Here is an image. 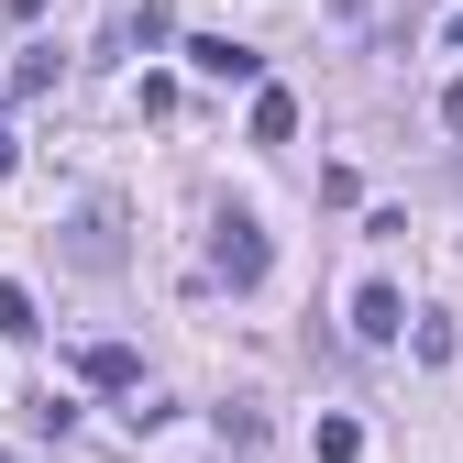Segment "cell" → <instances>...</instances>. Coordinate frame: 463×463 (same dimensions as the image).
Masks as SVG:
<instances>
[{"label":"cell","instance_id":"1","mask_svg":"<svg viewBox=\"0 0 463 463\" xmlns=\"http://www.w3.org/2000/svg\"><path fill=\"white\" fill-rule=\"evenodd\" d=\"M67 265H89V276L122 265V199H110V188H89V199L67 210Z\"/></svg>","mask_w":463,"mask_h":463},{"label":"cell","instance_id":"2","mask_svg":"<svg viewBox=\"0 0 463 463\" xmlns=\"http://www.w3.org/2000/svg\"><path fill=\"white\" fill-rule=\"evenodd\" d=\"M210 276L221 287H265V221L254 210H221L210 221Z\"/></svg>","mask_w":463,"mask_h":463},{"label":"cell","instance_id":"3","mask_svg":"<svg viewBox=\"0 0 463 463\" xmlns=\"http://www.w3.org/2000/svg\"><path fill=\"white\" fill-rule=\"evenodd\" d=\"M188 67L221 78V89H265V55H254V44H232V33H188Z\"/></svg>","mask_w":463,"mask_h":463},{"label":"cell","instance_id":"4","mask_svg":"<svg viewBox=\"0 0 463 463\" xmlns=\"http://www.w3.org/2000/svg\"><path fill=\"white\" fill-rule=\"evenodd\" d=\"M78 375H89L99 397H133V386H144V354H133V342H89V354H78Z\"/></svg>","mask_w":463,"mask_h":463},{"label":"cell","instance_id":"5","mask_svg":"<svg viewBox=\"0 0 463 463\" xmlns=\"http://www.w3.org/2000/svg\"><path fill=\"white\" fill-rule=\"evenodd\" d=\"M354 331H364V342H397V331H409V298H397V287L375 276L364 298H354Z\"/></svg>","mask_w":463,"mask_h":463},{"label":"cell","instance_id":"6","mask_svg":"<svg viewBox=\"0 0 463 463\" xmlns=\"http://www.w3.org/2000/svg\"><path fill=\"white\" fill-rule=\"evenodd\" d=\"M165 33H177V23H165V12H155V0H133V12H122V23H110V55H155Z\"/></svg>","mask_w":463,"mask_h":463},{"label":"cell","instance_id":"7","mask_svg":"<svg viewBox=\"0 0 463 463\" xmlns=\"http://www.w3.org/2000/svg\"><path fill=\"white\" fill-rule=\"evenodd\" d=\"M287 133H298V99H287V89H254V144H287Z\"/></svg>","mask_w":463,"mask_h":463},{"label":"cell","instance_id":"8","mask_svg":"<svg viewBox=\"0 0 463 463\" xmlns=\"http://www.w3.org/2000/svg\"><path fill=\"white\" fill-rule=\"evenodd\" d=\"M44 89H55V44H23L12 55V99H44Z\"/></svg>","mask_w":463,"mask_h":463},{"label":"cell","instance_id":"9","mask_svg":"<svg viewBox=\"0 0 463 463\" xmlns=\"http://www.w3.org/2000/svg\"><path fill=\"white\" fill-rule=\"evenodd\" d=\"M309 452H320V463H354V452H364V430H354V420H320V430H309Z\"/></svg>","mask_w":463,"mask_h":463},{"label":"cell","instance_id":"10","mask_svg":"<svg viewBox=\"0 0 463 463\" xmlns=\"http://www.w3.org/2000/svg\"><path fill=\"white\" fill-rule=\"evenodd\" d=\"M0 342H33V298H23L12 276H0Z\"/></svg>","mask_w":463,"mask_h":463},{"label":"cell","instance_id":"11","mask_svg":"<svg viewBox=\"0 0 463 463\" xmlns=\"http://www.w3.org/2000/svg\"><path fill=\"white\" fill-rule=\"evenodd\" d=\"M12 165H23V133H12V122H0V177H12Z\"/></svg>","mask_w":463,"mask_h":463},{"label":"cell","instance_id":"12","mask_svg":"<svg viewBox=\"0 0 463 463\" xmlns=\"http://www.w3.org/2000/svg\"><path fill=\"white\" fill-rule=\"evenodd\" d=\"M441 122H452V133H463V78H452V89H441Z\"/></svg>","mask_w":463,"mask_h":463},{"label":"cell","instance_id":"13","mask_svg":"<svg viewBox=\"0 0 463 463\" xmlns=\"http://www.w3.org/2000/svg\"><path fill=\"white\" fill-rule=\"evenodd\" d=\"M0 12H12V23H44V0H0Z\"/></svg>","mask_w":463,"mask_h":463}]
</instances>
